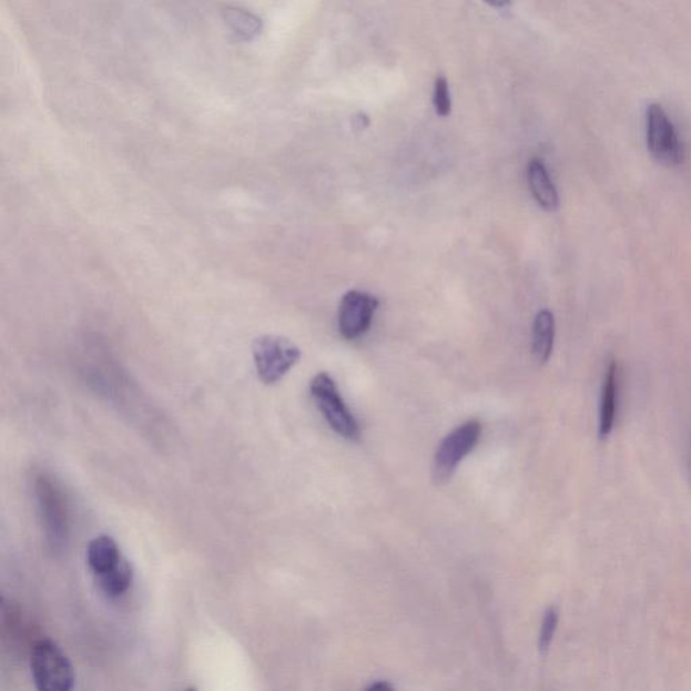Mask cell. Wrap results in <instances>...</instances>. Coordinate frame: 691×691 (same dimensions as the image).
<instances>
[{
  "label": "cell",
  "instance_id": "cell-7",
  "mask_svg": "<svg viewBox=\"0 0 691 691\" xmlns=\"http://www.w3.org/2000/svg\"><path fill=\"white\" fill-rule=\"evenodd\" d=\"M42 518L45 519L47 531L54 546L67 539L68 518L67 506L60 490L48 479H41L37 485Z\"/></svg>",
  "mask_w": 691,
  "mask_h": 691
},
{
  "label": "cell",
  "instance_id": "cell-2",
  "mask_svg": "<svg viewBox=\"0 0 691 691\" xmlns=\"http://www.w3.org/2000/svg\"><path fill=\"white\" fill-rule=\"evenodd\" d=\"M253 357L258 378L266 385L277 384L302 358L294 342L277 335H263L254 341Z\"/></svg>",
  "mask_w": 691,
  "mask_h": 691
},
{
  "label": "cell",
  "instance_id": "cell-9",
  "mask_svg": "<svg viewBox=\"0 0 691 691\" xmlns=\"http://www.w3.org/2000/svg\"><path fill=\"white\" fill-rule=\"evenodd\" d=\"M123 558L120 546L110 535L93 538L87 549V562L95 577L115 569Z\"/></svg>",
  "mask_w": 691,
  "mask_h": 691
},
{
  "label": "cell",
  "instance_id": "cell-18",
  "mask_svg": "<svg viewBox=\"0 0 691 691\" xmlns=\"http://www.w3.org/2000/svg\"><path fill=\"white\" fill-rule=\"evenodd\" d=\"M690 469H691V453H690Z\"/></svg>",
  "mask_w": 691,
  "mask_h": 691
},
{
  "label": "cell",
  "instance_id": "cell-12",
  "mask_svg": "<svg viewBox=\"0 0 691 691\" xmlns=\"http://www.w3.org/2000/svg\"><path fill=\"white\" fill-rule=\"evenodd\" d=\"M222 14L223 21L241 40L252 41L257 39L261 31H263V21L251 11L236 8V6H227Z\"/></svg>",
  "mask_w": 691,
  "mask_h": 691
},
{
  "label": "cell",
  "instance_id": "cell-16",
  "mask_svg": "<svg viewBox=\"0 0 691 691\" xmlns=\"http://www.w3.org/2000/svg\"><path fill=\"white\" fill-rule=\"evenodd\" d=\"M484 2L489 4L490 8L502 10L507 9L512 0H484Z\"/></svg>",
  "mask_w": 691,
  "mask_h": 691
},
{
  "label": "cell",
  "instance_id": "cell-10",
  "mask_svg": "<svg viewBox=\"0 0 691 691\" xmlns=\"http://www.w3.org/2000/svg\"><path fill=\"white\" fill-rule=\"evenodd\" d=\"M527 176L529 190L540 207L546 211H556L559 205V195L543 161L531 160Z\"/></svg>",
  "mask_w": 691,
  "mask_h": 691
},
{
  "label": "cell",
  "instance_id": "cell-6",
  "mask_svg": "<svg viewBox=\"0 0 691 691\" xmlns=\"http://www.w3.org/2000/svg\"><path fill=\"white\" fill-rule=\"evenodd\" d=\"M377 297L360 291L347 292L339 305V333L346 341H356L369 332L378 308Z\"/></svg>",
  "mask_w": 691,
  "mask_h": 691
},
{
  "label": "cell",
  "instance_id": "cell-8",
  "mask_svg": "<svg viewBox=\"0 0 691 691\" xmlns=\"http://www.w3.org/2000/svg\"><path fill=\"white\" fill-rule=\"evenodd\" d=\"M618 398H619V379L618 364L612 360L609 364L606 377H603L601 403H600V421L599 437L607 439L613 431L616 417H618Z\"/></svg>",
  "mask_w": 691,
  "mask_h": 691
},
{
  "label": "cell",
  "instance_id": "cell-17",
  "mask_svg": "<svg viewBox=\"0 0 691 691\" xmlns=\"http://www.w3.org/2000/svg\"><path fill=\"white\" fill-rule=\"evenodd\" d=\"M392 689H394V687H390L389 683L383 682V681L373 683L370 684L369 688H367V690H392Z\"/></svg>",
  "mask_w": 691,
  "mask_h": 691
},
{
  "label": "cell",
  "instance_id": "cell-13",
  "mask_svg": "<svg viewBox=\"0 0 691 691\" xmlns=\"http://www.w3.org/2000/svg\"><path fill=\"white\" fill-rule=\"evenodd\" d=\"M99 588L110 599H116L121 597L132 587L134 581V571L132 563L126 558L121 560V563L116 566L103 576L96 577Z\"/></svg>",
  "mask_w": 691,
  "mask_h": 691
},
{
  "label": "cell",
  "instance_id": "cell-5",
  "mask_svg": "<svg viewBox=\"0 0 691 691\" xmlns=\"http://www.w3.org/2000/svg\"><path fill=\"white\" fill-rule=\"evenodd\" d=\"M647 146L653 159L665 166H677L683 160V146L674 124L661 104L652 103L647 109Z\"/></svg>",
  "mask_w": 691,
  "mask_h": 691
},
{
  "label": "cell",
  "instance_id": "cell-4",
  "mask_svg": "<svg viewBox=\"0 0 691 691\" xmlns=\"http://www.w3.org/2000/svg\"><path fill=\"white\" fill-rule=\"evenodd\" d=\"M481 431V425L477 420H470L453 429L440 441L434 458L433 476L435 484L445 485L450 481L460 463L475 450Z\"/></svg>",
  "mask_w": 691,
  "mask_h": 691
},
{
  "label": "cell",
  "instance_id": "cell-1",
  "mask_svg": "<svg viewBox=\"0 0 691 691\" xmlns=\"http://www.w3.org/2000/svg\"><path fill=\"white\" fill-rule=\"evenodd\" d=\"M30 671L40 691H71L77 682L70 658L51 639H41L31 649Z\"/></svg>",
  "mask_w": 691,
  "mask_h": 691
},
{
  "label": "cell",
  "instance_id": "cell-15",
  "mask_svg": "<svg viewBox=\"0 0 691 691\" xmlns=\"http://www.w3.org/2000/svg\"><path fill=\"white\" fill-rule=\"evenodd\" d=\"M559 621V612L557 608H549L546 610L543 621H541L540 634H539V650L547 652L556 634Z\"/></svg>",
  "mask_w": 691,
  "mask_h": 691
},
{
  "label": "cell",
  "instance_id": "cell-11",
  "mask_svg": "<svg viewBox=\"0 0 691 691\" xmlns=\"http://www.w3.org/2000/svg\"><path fill=\"white\" fill-rule=\"evenodd\" d=\"M556 339V319L549 309H541L535 316L532 328V354L539 364L549 363Z\"/></svg>",
  "mask_w": 691,
  "mask_h": 691
},
{
  "label": "cell",
  "instance_id": "cell-14",
  "mask_svg": "<svg viewBox=\"0 0 691 691\" xmlns=\"http://www.w3.org/2000/svg\"><path fill=\"white\" fill-rule=\"evenodd\" d=\"M434 109L441 118L451 114V92L445 77H438L434 84Z\"/></svg>",
  "mask_w": 691,
  "mask_h": 691
},
{
  "label": "cell",
  "instance_id": "cell-3",
  "mask_svg": "<svg viewBox=\"0 0 691 691\" xmlns=\"http://www.w3.org/2000/svg\"><path fill=\"white\" fill-rule=\"evenodd\" d=\"M309 389L328 426L342 438L358 440L360 435L358 421L339 395L334 379L327 373H319L311 382Z\"/></svg>",
  "mask_w": 691,
  "mask_h": 691
}]
</instances>
